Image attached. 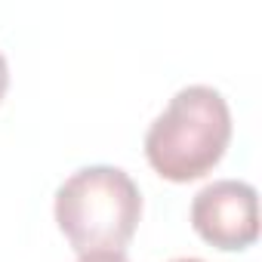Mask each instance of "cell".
Instances as JSON below:
<instances>
[{"label": "cell", "instance_id": "obj_1", "mask_svg": "<svg viewBox=\"0 0 262 262\" xmlns=\"http://www.w3.org/2000/svg\"><path fill=\"white\" fill-rule=\"evenodd\" d=\"M231 142V114L213 86L179 90L167 111L145 133V158L151 170L170 182L207 176Z\"/></svg>", "mask_w": 262, "mask_h": 262}, {"label": "cell", "instance_id": "obj_2", "mask_svg": "<svg viewBox=\"0 0 262 262\" xmlns=\"http://www.w3.org/2000/svg\"><path fill=\"white\" fill-rule=\"evenodd\" d=\"M139 216L142 194L117 167H83L56 191V222L80 256L123 253Z\"/></svg>", "mask_w": 262, "mask_h": 262}, {"label": "cell", "instance_id": "obj_3", "mask_svg": "<svg viewBox=\"0 0 262 262\" xmlns=\"http://www.w3.org/2000/svg\"><path fill=\"white\" fill-rule=\"evenodd\" d=\"M191 225L219 250H247L259 237L256 188L237 179H222L201 188L191 201Z\"/></svg>", "mask_w": 262, "mask_h": 262}, {"label": "cell", "instance_id": "obj_4", "mask_svg": "<svg viewBox=\"0 0 262 262\" xmlns=\"http://www.w3.org/2000/svg\"><path fill=\"white\" fill-rule=\"evenodd\" d=\"M77 262H126V256L123 253H86Z\"/></svg>", "mask_w": 262, "mask_h": 262}, {"label": "cell", "instance_id": "obj_5", "mask_svg": "<svg viewBox=\"0 0 262 262\" xmlns=\"http://www.w3.org/2000/svg\"><path fill=\"white\" fill-rule=\"evenodd\" d=\"M7 86H10V68H7V59H4V53H0V99H4Z\"/></svg>", "mask_w": 262, "mask_h": 262}, {"label": "cell", "instance_id": "obj_6", "mask_svg": "<svg viewBox=\"0 0 262 262\" xmlns=\"http://www.w3.org/2000/svg\"><path fill=\"white\" fill-rule=\"evenodd\" d=\"M173 262H204V259H173Z\"/></svg>", "mask_w": 262, "mask_h": 262}]
</instances>
